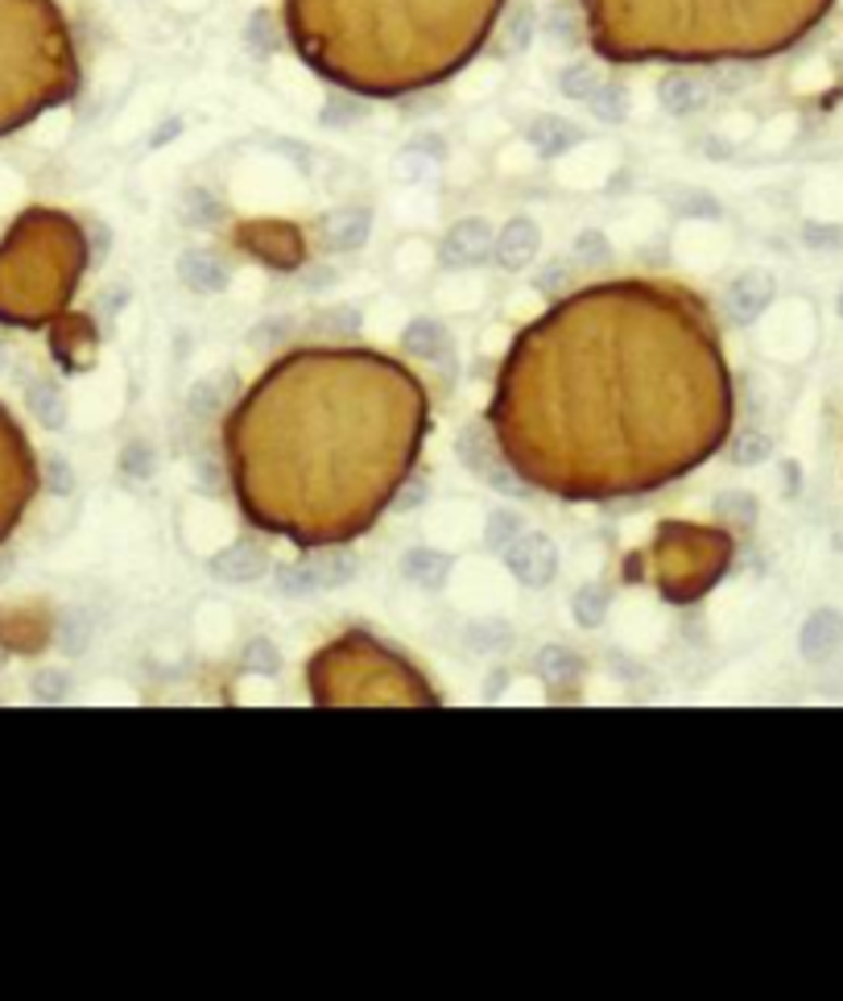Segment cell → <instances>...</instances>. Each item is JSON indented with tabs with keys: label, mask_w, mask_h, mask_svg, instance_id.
Instances as JSON below:
<instances>
[{
	"label": "cell",
	"mask_w": 843,
	"mask_h": 1001,
	"mask_svg": "<svg viewBox=\"0 0 843 1001\" xmlns=\"http://www.w3.org/2000/svg\"><path fill=\"white\" fill-rule=\"evenodd\" d=\"M500 381L596 394L493 410L505 452L558 422V435L517 456L513 468L567 501H608L679 480L720 447L732 422L723 356L703 319L654 344L592 339L575 307H562L517 339Z\"/></svg>",
	"instance_id": "1"
},
{
	"label": "cell",
	"mask_w": 843,
	"mask_h": 1001,
	"mask_svg": "<svg viewBox=\"0 0 843 1001\" xmlns=\"http://www.w3.org/2000/svg\"><path fill=\"white\" fill-rule=\"evenodd\" d=\"M34 489H38V472H34L29 443L21 438L17 422L0 410V543L13 534Z\"/></svg>",
	"instance_id": "2"
},
{
	"label": "cell",
	"mask_w": 843,
	"mask_h": 1001,
	"mask_svg": "<svg viewBox=\"0 0 843 1001\" xmlns=\"http://www.w3.org/2000/svg\"><path fill=\"white\" fill-rule=\"evenodd\" d=\"M493 228H488V220H459L451 232H447V240H443V257L451 261V265H475L480 257H488V249H493Z\"/></svg>",
	"instance_id": "3"
},
{
	"label": "cell",
	"mask_w": 843,
	"mask_h": 1001,
	"mask_svg": "<svg viewBox=\"0 0 843 1001\" xmlns=\"http://www.w3.org/2000/svg\"><path fill=\"white\" fill-rule=\"evenodd\" d=\"M537 245H542V236H537L534 220H509V224L500 228V236L493 240L496 261H500L505 270H525V265L537 257Z\"/></svg>",
	"instance_id": "4"
},
{
	"label": "cell",
	"mask_w": 843,
	"mask_h": 1001,
	"mask_svg": "<svg viewBox=\"0 0 843 1001\" xmlns=\"http://www.w3.org/2000/svg\"><path fill=\"white\" fill-rule=\"evenodd\" d=\"M509 559H513V571L525 584H546L555 576V546L546 543L542 534H521L517 546L509 551Z\"/></svg>",
	"instance_id": "5"
},
{
	"label": "cell",
	"mask_w": 843,
	"mask_h": 1001,
	"mask_svg": "<svg viewBox=\"0 0 843 1001\" xmlns=\"http://www.w3.org/2000/svg\"><path fill=\"white\" fill-rule=\"evenodd\" d=\"M658 96L661 108L674 112V116H691V112L707 108V84H703L699 75H666Z\"/></svg>",
	"instance_id": "6"
},
{
	"label": "cell",
	"mask_w": 843,
	"mask_h": 1001,
	"mask_svg": "<svg viewBox=\"0 0 843 1001\" xmlns=\"http://www.w3.org/2000/svg\"><path fill=\"white\" fill-rule=\"evenodd\" d=\"M323 228H327V240L335 249H356V245H364V236H369V211L364 208L335 211V215H327Z\"/></svg>",
	"instance_id": "7"
},
{
	"label": "cell",
	"mask_w": 843,
	"mask_h": 1001,
	"mask_svg": "<svg viewBox=\"0 0 843 1001\" xmlns=\"http://www.w3.org/2000/svg\"><path fill=\"white\" fill-rule=\"evenodd\" d=\"M530 141H534L546 158H555V153H562V149H571L579 141V128L571 125V121H562V116H542V121H534L530 125Z\"/></svg>",
	"instance_id": "8"
},
{
	"label": "cell",
	"mask_w": 843,
	"mask_h": 1001,
	"mask_svg": "<svg viewBox=\"0 0 843 1001\" xmlns=\"http://www.w3.org/2000/svg\"><path fill=\"white\" fill-rule=\"evenodd\" d=\"M183 277L190 282V286H199V291H215L220 282H224V270L207 257V252H186L183 257Z\"/></svg>",
	"instance_id": "9"
},
{
	"label": "cell",
	"mask_w": 843,
	"mask_h": 1001,
	"mask_svg": "<svg viewBox=\"0 0 843 1001\" xmlns=\"http://www.w3.org/2000/svg\"><path fill=\"white\" fill-rule=\"evenodd\" d=\"M587 104H592V112L604 116V121H620V116L629 112V91H624L620 84H608V79H604Z\"/></svg>",
	"instance_id": "10"
},
{
	"label": "cell",
	"mask_w": 843,
	"mask_h": 1001,
	"mask_svg": "<svg viewBox=\"0 0 843 1001\" xmlns=\"http://www.w3.org/2000/svg\"><path fill=\"white\" fill-rule=\"evenodd\" d=\"M406 339H410L413 353H422V356H434V353H443V348H447V332H443L438 323H431V319H418Z\"/></svg>",
	"instance_id": "11"
},
{
	"label": "cell",
	"mask_w": 843,
	"mask_h": 1001,
	"mask_svg": "<svg viewBox=\"0 0 843 1001\" xmlns=\"http://www.w3.org/2000/svg\"><path fill=\"white\" fill-rule=\"evenodd\" d=\"M599 84H604V79H599L592 66H571V71L562 75V91L575 96V100H592Z\"/></svg>",
	"instance_id": "12"
},
{
	"label": "cell",
	"mask_w": 843,
	"mask_h": 1001,
	"mask_svg": "<svg viewBox=\"0 0 843 1001\" xmlns=\"http://www.w3.org/2000/svg\"><path fill=\"white\" fill-rule=\"evenodd\" d=\"M534 25H537L534 9H530V4H521L513 17H509V34H505V42H509V46H530V38H534Z\"/></svg>",
	"instance_id": "13"
},
{
	"label": "cell",
	"mask_w": 843,
	"mask_h": 1001,
	"mask_svg": "<svg viewBox=\"0 0 843 1001\" xmlns=\"http://www.w3.org/2000/svg\"><path fill=\"white\" fill-rule=\"evenodd\" d=\"M550 34H555L558 46H575V9L558 4L555 13H550Z\"/></svg>",
	"instance_id": "14"
},
{
	"label": "cell",
	"mask_w": 843,
	"mask_h": 1001,
	"mask_svg": "<svg viewBox=\"0 0 843 1001\" xmlns=\"http://www.w3.org/2000/svg\"><path fill=\"white\" fill-rule=\"evenodd\" d=\"M575 249H579V257H583V261H604V257H608V249H604V240H599L596 232H587V236H579V245H575Z\"/></svg>",
	"instance_id": "15"
}]
</instances>
